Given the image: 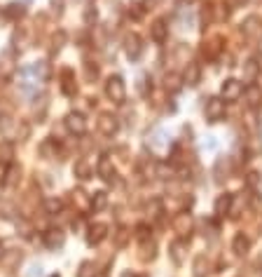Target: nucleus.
Segmentation results:
<instances>
[{
    "mask_svg": "<svg viewBox=\"0 0 262 277\" xmlns=\"http://www.w3.org/2000/svg\"><path fill=\"white\" fill-rule=\"evenodd\" d=\"M0 132H3V136L10 139V141H24L26 136H28V125H19L12 117H3Z\"/></svg>",
    "mask_w": 262,
    "mask_h": 277,
    "instance_id": "nucleus-1",
    "label": "nucleus"
},
{
    "mask_svg": "<svg viewBox=\"0 0 262 277\" xmlns=\"http://www.w3.org/2000/svg\"><path fill=\"white\" fill-rule=\"evenodd\" d=\"M105 97L113 101V104H124L127 99V85L120 75H110L105 80Z\"/></svg>",
    "mask_w": 262,
    "mask_h": 277,
    "instance_id": "nucleus-2",
    "label": "nucleus"
},
{
    "mask_svg": "<svg viewBox=\"0 0 262 277\" xmlns=\"http://www.w3.org/2000/svg\"><path fill=\"white\" fill-rule=\"evenodd\" d=\"M204 115H206L208 122H218L225 117V99L222 97H211L206 99V106H204Z\"/></svg>",
    "mask_w": 262,
    "mask_h": 277,
    "instance_id": "nucleus-3",
    "label": "nucleus"
},
{
    "mask_svg": "<svg viewBox=\"0 0 262 277\" xmlns=\"http://www.w3.org/2000/svg\"><path fill=\"white\" fill-rule=\"evenodd\" d=\"M63 122H66V130L70 132V134H75V136H82L87 132V117L80 111H70Z\"/></svg>",
    "mask_w": 262,
    "mask_h": 277,
    "instance_id": "nucleus-4",
    "label": "nucleus"
},
{
    "mask_svg": "<svg viewBox=\"0 0 262 277\" xmlns=\"http://www.w3.org/2000/svg\"><path fill=\"white\" fill-rule=\"evenodd\" d=\"M124 54H127L131 61H138L140 54H143V40H140V36L129 33V36L124 38Z\"/></svg>",
    "mask_w": 262,
    "mask_h": 277,
    "instance_id": "nucleus-5",
    "label": "nucleus"
},
{
    "mask_svg": "<svg viewBox=\"0 0 262 277\" xmlns=\"http://www.w3.org/2000/svg\"><path fill=\"white\" fill-rule=\"evenodd\" d=\"M98 132L103 136H115L120 132V120H117L113 113H101L98 115Z\"/></svg>",
    "mask_w": 262,
    "mask_h": 277,
    "instance_id": "nucleus-6",
    "label": "nucleus"
},
{
    "mask_svg": "<svg viewBox=\"0 0 262 277\" xmlns=\"http://www.w3.org/2000/svg\"><path fill=\"white\" fill-rule=\"evenodd\" d=\"M220 94H222V99L225 101H237L241 94H244V82L234 80V78H230V80L222 82V87H220Z\"/></svg>",
    "mask_w": 262,
    "mask_h": 277,
    "instance_id": "nucleus-7",
    "label": "nucleus"
},
{
    "mask_svg": "<svg viewBox=\"0 0 262 277\" xmlns=\"http://www.w3.org/2000/svg\"><path fill=\"white\" fill-rule=\"evenodd\" d=\"M169 256H171V261H173L176 265H183L185 256H188V240H185V237H178V240L171 242Z\"/></svg>",
    "mask_w": 262,
    "mask_h": 277,
    "instance_id": "nucleus-8",
    "label": "nucleus"
},
{
    "mask_svg": "<svg viewBox=\"0 0 262 277\" xmlns=\"http://www.w3.org/2000/svg\"><path fill=\"white\" fill-rule=\"evenodd\" d=\"M105 237H108V226H105V223H94V226L87 228V242L92 247L101 244Z\"/></svg>",
    "mask_w": 262,
    "mask_h": 277,
    "instance_id": "nucleus-9",
    "label": "nucleus"
},
{
    "mask_svg": "<svg viewBox=\"0 0 262 277\" xmlns=\"http://www.w3.org/2000/svg\"><path fill=\"white\" fill-rule=\"evenodd\" d=\"M96 172H98V176H101L105 183H115V181H117V172H115V167H113V162H110L108 158H101V160H98Z\"/></svg>",
    "mask_w": 262,
    "mask_h": 277,
    "instance_id": "nucleus-10",
    "label": "nucleus"
},
{
    "mask_svg": "<svg viewBox=\"0 0 262 277\" xmlns=\"http://www.w3.org/2000/svg\"><path fill=\"white\" fill-rule=\"evenodd\" d=\"M199 80H201V66L195 61H190L188 66H185V73H183V85L195 87V85H199Z\"/></svg>",
    "mask_w": 262,
    "mask_h": 277,
    "instance_id": "nucleus-11",
    "label": "nucleus"
},
{
    "mask_svg": "<svg viewBox=\"0 0 262 277\" xmlns=\"http://www.w3.org/2000/svg\"><path fill=\"white\" fill-rule=\"evenodd\" d=\"M61 92L66 94V97H75V92H78L75 75H73L70 68H63V71H61Z\"/></svg>",
    "mask_w": 262,
    "mask_h": 277,
    "instance_id": "nucleus-12",
    "label": "nucleus"
},
{
    "mask_svg": "<svg viewBox=\"0 0 262 277\" xmlns=\"http://www.w3.org/2000/svg\"><path fill=\"white\" fill-rule=\"evenodd\" d=\"M232 202H234V195H232V193H222V195H218V200H215V204H213L215 216L230 214V211H232Z\"/></svg>",
    "mask_w": 262,
    "mask_h": 277,
    "instance_id": "nucleus-13",
    "label": "nucleus"
},
{
    "mask_svg": "<svg viewBox=\"0 0 262 277\" xmlns=\"http://www.w3.org/2000/svg\"><path fill=\"white\" fill-rule=\"evenodd\" d=\"M63 242H66V235H63V230L49 228L47 233H45V244H47L49 249H61Z\"/></svg>",
    "mask_w": 262,
    "mask_h": 277,
    "instance_id": "nucleus-14",
    "label": "nucleus"
},
{
    "mask_svg": "<svg viewBox=\"0 0 262 277\" xmlns=\"http://www.w3.org/2000/svg\"><path fill=\"white\" fill-rule=\"evenodd\" d=\"M230 174H232V162H230V158H220V160L215 162V167H213L215 181H218V183H222L225 179H230Z\"/></svg>",
    "mask_w": 262,
    "mask_h": 277,
    "instance_id": "nucleus-15",
    "label": "nucleus"
},
{
    "mask_svg": "<svg viewBox=\"0 0 262 277\" xmlns=\"http://www.w3.org/2000/svg\"><path fill=\"white\" fill-rule=\"evenodd\" d=\"M150 38H153L155 43H164L166 38H169V26H166L164 19H157V21L150 26Z\"/></svg>",
    "mask_w": 262,
    "mask_h": 277,
    "instance_id": "nucleus-16",
    "label": "nucleus"
},
{
    "mask_svg": "<svg viewBox=\"0 0 262 277\" xmlns=\"http://www.w3.org/2000/svg\"><path fill=\"white\" fill-rule=\"evenodd\" d=\"M195 12H192V7H183L180 12H178V26H180V31H192L195 28Z\"/></svg>",
    "mask_w": 262,
    "mask_h": 277,
    "instance_id": "nucleus-17",
    "label": "nucleus"
},
{
    "mask_svg": "<svg viewBox=\"0 0 262 277\" xmlns=\"http://www.w3.org/2000/svg\"><path fill=\"white\" fill-rule=\"evenodd\" d=\"M173 228H176V233L180 235V237H185V235L190 233V228H192V219H190V214H178L176 219H173Z\"/></svg>",
    "mask_w": 262,
    "mask_h": 277,
    "instance_id": "nucleus-18",
    "label": "nucleus"
},
{
    "mask_svg": "<svg viewBox=\"0 0 262 277\" xmlns=\"http://www.w3.org/2000/svg\"><path fill=\"white\" fill-rule=\"evenodd\" d=\"M248 249H250V240L244 233H239L237 237H234V242H232V252L237 254V256H246Z\"/></svg>",
    "mask_w": 262,
    "mask_h": 277,
    "instance_id": "nucleus-19",
    "label": "nucleus"
},
{
    "mask_svg": "<svg viewBox=\"0 0 262 277\" xmlns=\"http://www.w3.org/2000/svg\"><path fill=\"white\" fill-rule=\"evenodd\" d=\"M147 139H150V143H153L155 148H166V146H169V134H166L164 130H159V127L150 132Z\"/></svg>",
    "mask_w": 262,
    "mask_h": 277,
    "instance_id": "nucleus-20",
    "label": "nucleus"
},
{
    "mask_svg": "<svg viewBox=\"0 0 262 277\" xmlns=\"http://www.w3.org/2000/svg\"><path fill=\"white\" fill-rule=\"evenodd\" d=\"M192 272H195V277H206L211 272V263L206 261V256H197L195 265H192Z\"/></svg>",
    "mask_w": 262,
    "mask_h": 277,
    "instance_id": "nucleus-21",
    "label": "nucleus"
},
{
    "mask_svg": "<svg viewBox=\"0 0 262 277\" xmlns=\"http://www.w3.org/2000/svg\"><path fill=\"white\" fill-rule=\"evenodd\" d=\"M246 94V104L250 106V108H255V106L262 104V89L260 87H248V89H244Z\"/></svg>",
    "mask_w": 262,
    "mask_h": 277,
    "instance_id": "nucleus-22",
    "label": "nucleus"
},
{
    "mask_svg": "<svg viewBox=\"0 0 262 277\" xmlns=\"http://www.w3.org/2000/svg\"><path fill=\"white\" fill-rule=\"evenodd\" d=\"M26 14V7L21 5V3H10V5L5 7V17L12 19V21H17V19H21Z\"/></svg>",
    "mask_w": 262,
    "mask_h": 277,
    "instance_id": "nucleus-23",
    "label": "nucleus"
},
{
    "mask_svg": "<svg viewBox=\"0 0 262 277\" xmlns=\"http://www.w3.org/2000/svg\"><path fill=\"white\" fill-rule=\"evenodd\" d=\"M73 174L80 181H87V179H92V167L87 165L85 160H78L75 162V167H73Z\"/></svg>",
    "mask_w": 262,
    "mask_h": 277,
    "instance_id": "nucleus-24",
    "label": "nucleus"
},
{
    "mask_svg": "<svg viewBox=\"0 0 262 277\" xmlns=\"http://www.w3.org/2000/svg\"><path fill=\"white\" fill-rule=\"evenodd\" d=\"M260 19L257 17H248L244 21V24H241V31H244V36H257V31H260Z\"/></svg>",
    "mask_w": 262,
    "mask_h": 277,
    "instance_id": "nucleus-25",
    "label": "nucleus"
},
{
    "mask_svg": "<svg viewBox=\"0 0 262 277\" xmlns=\"http://www.w3.org/2000/svg\"><path fill=\"white\" fill-rule=\"evenodd\" d=\"M257 71H260V64L255 61V59H248V61L244 64V80H255Z\"/></svg>",
    "mask_w": 262,
    "mask_h": 277,
    "instance_id": "nucleus-26",
    "label": "nucleus"
},
{
    "mask_svg": "<svg viewBox=\"0 0 262 277\" xmlns=\"http://www.w3.org/2000/svg\"><path fill=\"white\" fill-rule=\"evenodd\" d=\"M105 207H108V195H105L103 191L94 193V195H92V209L101 211V209H105Z\"/></svg>",
    "mask_w": 262,
    "mask_h": 277,
    "instance_id": "nucleus-27",
    "label": "nucleus"
},
{
    "mask_svg": "<svg viewBox=\"0 0 262 277\" xmlns=\"http://www.w3.org/2000/svg\"><path fill=\"white\" fill-rule=\"evenodd\" d=\"M98 270H96V265L92 263V261H82L78 268V277H96Z\"/></svg>",
    "mask_w": 262,
    "mask_h": 277,
    "instance_id": "nucleus-28",
    "label": "nucleus"
},
{
    "mask_svg": "<svg viewBox=\"0 0 262 277\" xmlns=\"http://www.w3.org/2000/svg\"><path fill=\"white\" fill-rule=\"evenodd\" d=\"M61 209H63V202L59 200V197H49V200H45V211H47L49 216L59 214Z\"/></svg>",
    "mask_w": 262,
    "mask_h": 277,
    "instance_id": "nucleus-29",
    "label": "nucleus"
},
{
    "mask_svg": "<svg viewBox=\"0 0 262 277\" xmlns=\"http://www.w3.org/2000/svg\"><path fill=\"white\" fill-rule=\"evenodd\" d=\"M19 167L17 165H10L7 167V174H5V186H17L19 183Z\"/></svg>",
    "mask_w": 262,
    "mask_h": 277,
    "instance_id": "nucleus-30",
    "label": "nucleus"
},
{
    "mask_svg": "<svg viewBox=\"0 0 262 277\" xmlns=\"http://www.w3.org/2000/svg\"><path fill=\"white\" fill-rule=\"evenodd\" d=\"M180 87H183V78H178L176 73L166 75V89H169V92H178Z\"/></svg>",
    "mask_w": 262,
    "mask_h": 277,
    "instance_id": "nucleus-31",
    "label": "nucleus"
},
{
    "mask_svg": "<svg viewBox=\"0 0 262 277\" xmlns=\"http://www.w3.org/2000/svg\"><path fill=\"white\" fill-rule=\"evenodd\" d=\"M0 162H12V141H3L0 143Z\"/></svg>",
    "mask_w": 262,
    "mask_h": 277,
    "instance_id": "nucleus-32",
    "label": "nucleus"
},
{
    "mask_svg": "<svg viewBox=\"0 0 262 277\" xmlns=\"http://www.w3.org/2000/svg\"><path fill=\"white\" fill-rule=\"evenodd\" d=\"M129 237H131V233H129V228H124V226H120V228L115 230V244L117 247H124Z\"/></svg>",
    "mask_w": 262,
    "mask_h": 277,
    "instance_id": "nucleus-33",
    "label": "nucleus"
},
{
    "mask_svg": "<svg viewBox=\"0 0 262 277\" xmlns=\"http://www.w3.org/2000/svg\"><path fill=\"white\" fill-rule=\"evenodd\" d=\"M201 148H204V150H218V139H215V136H206V139L201 141Z\"/></svg>",
    "mask_w": 262,
    "mask_h": 277,
    "instance_id": "nucleus-34",
    "label": "nucleus"
},
{
    "mask_svg": "<svg viewBox=\"0 0 262 277\" xmlns=\"http://www.w3.org/2000/svg\"><path fill=\"white\" fill-rule=\"evenodd\" d=\"M147 233H150V228H147L145 223H140L138 228H136V237H138L140 242H147V240H150V235H147Z\"/></svg>",
    "mask_w": 262,
    "mask_h": 277,
    "instance_id": "nucleus-35",
    "label": "nucleus"
},
{
    "mask_svg": "<svg viewBox=\"0 0 262 277\" xmlns=\"http://www.w3.org/2000/svg\"><path fill=\"white\" fill-rule=\"evenodd\" d=\"M0 216H3V219H12V216H14V207H12V204H7V202H0Z\"/></svg>",
    "mask_w": 262,
    "mask_h": 277,
    "instance_id": "nucleus-36",
    "label": "nucleus"
},
{
    "mask_svg": "<svg viewBox=\"0 0 262 277\" xmlns=\"http://www.w3.org/2000/svg\"><path fill=\"white\" fill-rule=\"evenodd\" d=\"M52 43H54V47H52V49H54V52H59V49L63 47V43H66V33L59 31V33L54 36V40H52Z\"/></svg>",
    "mask_w": 262,
    "mask_h": 277,
    "instance_id": "nucleus-37",
    "label": "nucleus"
},
{
    "mask_svg": "<svg viewBox=\"0 0 262 277\" xmlns=\"http://www.w3.org/2000/svg\"><path fill=\"white\" fill-rule=\"evenodd\" d=\"M49 5L56 14H63V7H66V0H49Z\"/></svg>",
    "mask_w": 262,
    "mask_h": 277,
    "instance_id": "nucleus-38",
    "label": "nucleus"
},
{
    "mask_svg": "<svg viewBox=\"0 0 262 277\" xmlns=\"http://www.w3.org/2000/svg\"><path fill=\"white\" fill-rule=\"evenodd\" d=\"M40 275H43V265L33 263V265H31V272H28V277H40Z\"/></svg>",
    "mask_w": 262,
    "mask_h": 277,
    "instance_id": "nucleus-39",
    "label": "nucleus"
},
{
    "mask_svg": "<svg viewBox=\"0 0 262 277\" xmlns=\"http://www.w3.org/2000/svg\"><path fill=\"white\" fill-rule=\"evenodd\" d=\"M94 19H96V10H92V7H89V10L85 12V21H87V24H92Z\"/></svg>",
    "mask_w": 262,
    "mask_h": 277,
    "instance_id": "nucleus-40",
    "label": "nucleus"
},
{
    "mask_svg": "<svg viewBox=\"0 0 262 277\" xmlns=\"http://www.w3.org/2000/svg\"><path fill=\"white\" fill-rule=\"evenodd\" d=\"M96 75H98V68L96 66H87V78H96Z\"/></svg>",
    "mask_w": 262,
    "mask_h": 277,
    "instance_id": "nucleus-41",
    "label": "nucleus"
},
{
    "mask_svg": "<svg viewBox=\"0 0 262 277\" xmlns=\"http://www.w3.org/2000/svg\"><path fill=\"white\" fill-rule=\"evenodd\" d=\"M5 174H7V167L0 165V183H5Z\"/></svg>",
    "mask_w": 262,
    "mask_h": 277,
    "instance_id": "nucleus-42",
    "label": "nucleus"
},
{
    "mask_svg": "<svg viewBox=\"0 0 262 277\" xmlns=\"http://www.w3.org/2000/svg\"><path fill=\"white\" fill-rule=\"evenodd\" d=\"M3 256H5V244L0 242V259H3Z\"/></svg>",
    "mask_w": 262,
    "mask_h": 277,
    "instance_id": "nucleus-43",
    "label": "nucleus"
},
{
    "mask_svg": "<svg viewBox=\"0 0 262 277\" xmlns=\"http://www.w3.org/2000/svg\"><path fill=\"white\" fill-rule=\"evenodd\" d=\"M260 230H262V219H260Z\"/></svg>",
    "mask_w": 262,
    "mask_h": 277,
    "instance_id": "nucleus-44",
    "label": "nucleus"
},
{
    "mask_svg": "<svg viewBox=\"0 0 262 277\" xmlns=\"http://www.w3.org/2000/svg\"><path fill=\"white\" fill-rule=\"evenodd\" d=\"M96 277H105V275H96Z\"/></svg>",
    "mask_w": 262,
    "mask_h": 277,
    "instance_id": "nucleus-45",
    "label": "nucleus"
},
{
    "mask_svg": "<svg viewBox=\"0 0 262 277\" xmlns=\"http://www.w3.org/2000/svg\"><path fill=\"white\" fill-rule=\"evenodd\" d=\"M52 277H59V275H52Z\"/></svg>",
    "mask_w": 262,
    "mask_h": 277,
    "instance_id": "nucleus-46",
    "label": "nucleus"
}]
</instances>
